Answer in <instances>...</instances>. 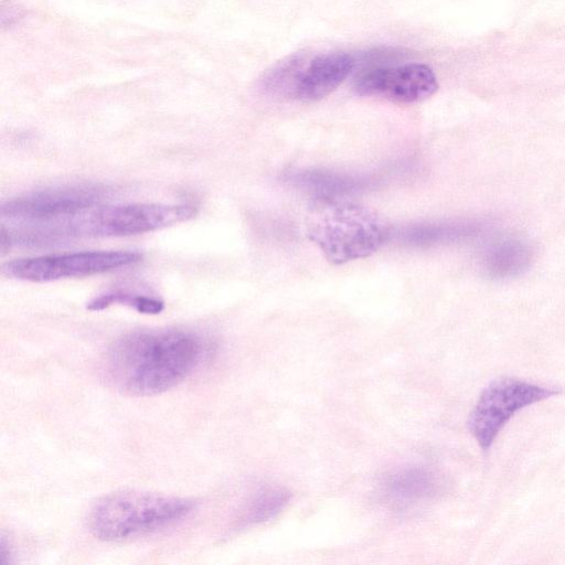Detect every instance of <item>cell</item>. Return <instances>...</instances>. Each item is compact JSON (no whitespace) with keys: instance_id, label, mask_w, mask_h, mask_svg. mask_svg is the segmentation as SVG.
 I'll use <instances>...</instances> for the list:
<instances>
[{"instance_id":"1","label":"cell","mask_w":565,"mask_h":565,"mask_svg":"<svg viewBox=\"0 0 565 565\" xmlns=\"http://www.w3.org/2000/svg\"><path fill=\"white\" fill-rule=\"evenodd\" d=\"M210 353L209 339L193 330H138L110 345L103 361V373L122 393L154 395L189 377Z\"/></svg>"},{"instance_id":"2","label":"cell","mask_w":565,"mask_h":565,"mask_svg":"<svg viewBox=\"0 0 565 565\" xmlns=\"http://www.w3.org/2000/svg\"><path fill=\"white\" fill-rule=\"evenodd\" d=\"M305 223L309 239L335 265L370 256L390 235V225L379 212L343 198H318Z\"/></svg>"},{"instance_id":"3","label":"cell","mask_w":565,"mask_h":565,"mask_svg":"<svg viewBox=\"0 0 565 565\" xmlns=\"http://www.w3.org/2000/svg\"><path fill=\"white\" fill-rule=\"evenodd\" d=\"M195 215L191 205L137 203L87 209L44 222L39 227L43 245L82 237L128 236L171 226Z\"/></svg>"},{"instance_id":"4","label":"cell","mask_w":565,"mask_h":565,"mask_svg":"<svg viewBox=\"0 0 565 565\" xmlns=\"http://www.w3.org/2000/svg\"><path fill=\"white\" fill-rule=\"evenodd\" d=\"M192 501L149 491L126 490L98 500L89 513L92 533L122 541L172 526L192 513Z\"/></svg>"},{"instance_id":"5","label":"cell","mask_w":565,"mask_h":565,"mask_svg":"<svg viewBox=\"0 0 565 565\" xmlns=\"http://www.w3.org/2000/svg\"><path fill=\"white\" fill-rule=\"evenodd\" d=\"M558 393L518 379L495 380L483 390L471 411L469 431L480 448L488 451L504 425L519 411Z\"/></svg>"},{"instance_id":"6","label":"cell","mask_w":565,"mask_h":565,"mask_svg":"<svg viewBox=\"0 0 565 565\" xmlns=\"http://www.w3.org/2000/svg\"><path fill=\"white\" fill-rule=\"evenodd\" d=\"M141 255L129 250H95L17 259L3 265L7 276L33 282L105 273L137 263Z\"/></svg>"},{"instance_id":"7","label":"cell","mask_w":565,"mask_h":565,"mask_svg":"<svg viewBox=\"0 0 565 565\" xmlns=\"http://www.w3.org/2000/svg\"><path fill=\"white\" fill-rule=\"evenodd\" d=\"M107 190L99 185L76 184L34 191L2 203L1 217L23 224L70 216L99 203Z\"/></svg>"},{"instance_id":"8","label":"cell","mask_w":565,"mask_h":565,"mask_svg":"<svg viewBox=\"0 0 565 565\" xmlns=\"http://www.w3.org/2000/svg\"><path fill=\"white\" fill-rule=\"evenodd\" d=\"M437 89L434 71L423 63L372 67L362 71L353 82V90L359 96L406 105L424 102Z\"/></svg>"},{"instance_id":"9","label":"cell","mask_w":565,"mask_h":565,"mask_svg":"<svg viewBox=\"0 0 565 565\" xmlns=\"http://www.w3.org/2000/svg\"><path fill=\"white\" fill-rule=\"evenodd\" d=\"M354 66V56L345 52L318 55L305 63L290 97L301 102L320 100L337 89Z\"/></svg>"},{"instance_id":"10","label":"cell","mask_w":565,"mask_h":565,"mask_svg":"<svg viewBox=\"0 0 565 565\" xmlns=\"http://www.w3.org/2000/svg\"><path fill=\"white\" fill-rule=\"evenodd\" d=\"M534 259L532 246L518 237L491 243L482 255V268L491 278H513L527 270Z\"/></svg>"},{"instance_id":"11","label":"cell","mask_w":565,"mask_h":565,"mask_svg":"<svg viewBox=\"0 0 565 565\" xmlns=\"http://www.w3.org/2000/svg\"><path fill=\"white\" fill-rule=\"evenodd\" d=\"M437 488L436 477L425 468H403L391 475L385 489L390 498L412 502L428 498Z\"/></svg>"},{"instance_id":"12","label":"cell","mask_w":565,"mask_h":565,"mask_svg":"<svg viewBox=\"0 0 565 565\" xmlns=\"http://www.w3.org/2000/svg\"><path fill=\"white\" fill-rule=\"evenodd\" d=\"M113 305L128 306L147 315H157L161 312L164 307L163 302L156 298L116 291L94 298L87 303V309L97 311L106 309Z\"/></svg>"},{"instance_id":"13","label":"cell","mask_w":565,"mask_h":565,"mask_svg":"<svg viewBox=\"0 0 565 565\" xmlns=\"http://www.w3.org/2000/svg\"><path fill=\"white\" fill-rule=\"evenodd\" d=\"M289 494L279 489H266L258 493L248 511V518L262 522L275 516L288 502Z\"/></svg>"}]
</instances>
